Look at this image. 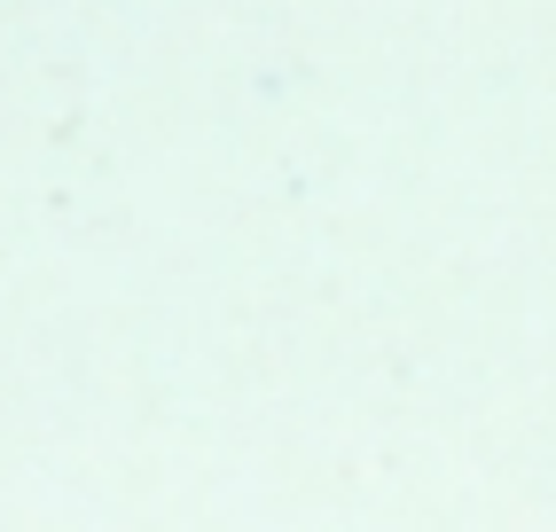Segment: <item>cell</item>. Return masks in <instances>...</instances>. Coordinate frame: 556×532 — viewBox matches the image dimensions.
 I'll return each instance as SVG.
<instances>
[]
</instances>
